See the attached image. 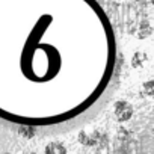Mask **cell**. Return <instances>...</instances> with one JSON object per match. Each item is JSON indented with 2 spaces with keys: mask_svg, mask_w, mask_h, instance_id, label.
<instances>
[{
  "mask_svg": "<svg viewBox=\"0 0 154 154\" xmlns=\"http://www.w3.org/2000/svg\"><path fill=\"white\" fill-rule=\"evenodd\" d=\"M113 113H115L116 121L125 122V121H128L133 116V106L128 101H125V100H119L113 106Z\"/></svg>",
  "mask_w": 154,
  "mask_h": 154,
  "instance_id": "6da1fadb",
  "label": "cell"
},
{
  "mask_svg": "<svg viewBox=\"0 0 154 154\" xmlns=\"http://www.w3.org/2000/svg\"><path fill=\"white\" fill-rule=\"evenodd\" d=\"M79 140H80V143H83V145L92 146V145L101 142V134H100L98 131H95V133H86V131H83V133H80Z\"/></svg>",
  "mask_w": 154,
  "mask_h": 154,
  "instance_id": "7a4b0ae2",
  "label": "cell"
},
{
  "mask_svg": "<svg viewBox=\"0 0 154 154\" xmlns=\"http://www.w3.org/2000/svg\"><path fill=\"white\" fill-rule=\"evenodd\" d=\"M148 60V54L146 51H142V50H137L133 53V57H131V68L134 69H140Z\"/></svg>",
  "mask_w": 154,
  "mask_h": 154,
  "instance_id": "3957f363",
  "label": "cell"
},
{
  "mask_svg": "<svg viewBox=\"0 0 154 154\" xmlns=\"http://www.w3.org/2000/svg\"><path fill=\"white\" fill-rule=\"evenodd\" d=\"M45 152L47 154H65L66 152V146L62 145L60 142H51L45 146Z\"/></svg>",
  "mask_w": 154,
  "mask_h": 154,
  "instance_id": "277c9868",
  "label": "cell"
},
{
  "mask_svg": "<svg viewBox=\"0 0 154 154\" xmlns=\"http://www.w3.org/2000/svg\"><path fill=\"white\" fill-rule=\"evenodd\" d=\"M142 94H145L146 97H152L154 95V80H146L142 88H140Z\"/></svg>",
  "mask_w": 154,
  "mask_h": 154,
  "instance_id": "5b68a950",
  "label": "cell"
},
{
  "mask_svg": "<svg viewBox=\"0 0 154 154\" xmlns=\"http://www.w3.org/2000/svg\"><path fill=\"white\" fill-rule=\"evenodd\" d=\"M18 133H20V136H23L26 139H30V137L35 136V128L33 127H21Z\"/></svg>",
  "mask_w": 154,
  "mask_h": 154,
  "instance_id": "8992f818",
  "label": "cell"
}]
</instances>
